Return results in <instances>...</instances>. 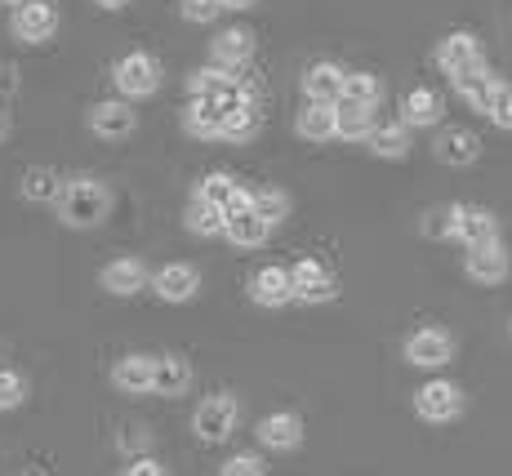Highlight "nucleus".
<instances>
[{
  "label": "nucleus",
  "instance_id": "1",
  "mask_svg": "<svg viewBox=\"0 0 512 476\" xmlns=\"http://www.w3.org/2000/svg\"><path fill=\"white\" fill-rule=\"evenodd\" d=\"M58 218L63 227H76V232H90L107 214H112V192H107L103 178H63V192H58Z\"/></svg>",
  "mask_w": 512,
  "mask_h": 476
},
{
  "label": "nucleus",
  "instance_id": "2",
  "mask_svg": "<svg viewBox=\"0 0 512 476\" xmlns=\"http://www.w3.org/2000/svg\"><path fill=\"white\" fill-rule=\"evenodd\" d=\"M112 81L121 89V98H152L161 89V63L152 54H125L121 63L112 67Z\"/></svg>",
  "mask_w": 512,
  "mask_h": 476
},
{
  "label": "nucleus",
  "instance_id": "3",
  "mask_svg": "<svg viewBox=\"0 0 512 476\" xmlns=\"http://www.w3.org/2000/svg\"><path fill=\"white\" fill-rule=\"evenodd\" d=\"M236 419H241V405H236V396L219 392V396H205V401H201V410H196L192 428H196V436H201V441L219 445V441H228V436L236 432Z\"/></svg>",
  "mask_w": 512,
  "mask_h": 476
},
{
  "label": "nucleus",
  "instance_id": "4",
  "mask_svg": "<svg viewBox=\"0 0 512 476\" xmlns=\"http://www.w3.org/2000/svg\"><path fill=\"white\" fill-rule=\"evenodd\" d=\"M290 294L299 303H330L339 294V276L321 259H299L290 267Z\"/></svg>",
  "mask_w": 512,
  "mask_h": 476
},
{
  "label": "nucleus",
  "instance_id": "5",
  "mask_svg": "<svg viewBox=\"0 0 512 476\" xmlns=\"http://www.w3.org/2000/svg\"><path fill=\"white\" fill-rule=\"evenodd\" d=\"M9 32L18 36L23 45H45L49 36L58 32V9L49 0H27L9 14Z\"/></svg>",
  "mask_w": 512,
  "mask_h": 476
},
{
  "label": "nucleus",
  "instance_id": "6",
  "mask_svg": "<svg viewBox=\"0 0 512 476\" xmlns=\"http://www.w3.org/2000/svg\"><path fill=\"white\" fill-rule=\"evenodd\" d=\"M415 410H419V419H428V423H450L464 414V392L446 379H432L415 392Z\"/></svg>",
  "mask_w": 512,
  "mask_h": 476
},
{
  "label": "nucleus",
  "instance_id": "7",
  "mask_svg": "<svg viewBox=\"0 0 512 476\" xmlns=\"http://www.w3.org/2000/svg\"><path fill=\"white\" fill-rule=\"evenodd\" d=\"M450 236L464 241L468 250L472 245H486V241H499V218L481 205H450Z\"/></svg>",
  "mask_w": 512,
  "mask_h": 476
},
{
  "label": "nucleus",
  "instance_id": "8",
  "mask_svg": "<svg viewBox=\"0 0 512 476\" xmlns=\"http://www.w3.org/2000/svg\"><path fill=\"white\" fill-rule=\"evenodd\" d=\"M192 201H205V205H214V210H223V214H236V210H250V187H241L232 174L214 170V174H205L201 183H196Z\"/></svg>",
  "mask_w": 512,
  "mask_h": 476
},
{
  "label": "nucleus",
  "instance_id": "9",
  "mask_svg": "<svg viewBox=\"0 0 512 476\" xmlns=\"http://www.w3.org/2000/svg\"><path fill=\"white\" fill-rule=\"evenodd\" d=\"M450 356H455V339L446 330H437V325H423V330H415L406 339V361L419 365V370H437Z\"/></svg>",
  "mask_w": 512,
  "mask_h": 476
},
{
  "label": "nucleus",
  "instance_id": "10",
  "mask_svg": "<svg viewBox=\"0 0 512 476\" xmlns=\"http://www.w3.org/2000/svg\"><path fill=\"white\" fill-rule=\"evenodd\" d=\"M90 130L98 138H107V143H116V138H130L134 125H139V116H134V107L125 103V98H107V103H94L90 107Z\"/></svg>",
  "mask_w": 512,
  "mask_h": 476
},
{
  "label": "nucleus",
  "instance_id": "11",
  "mask_svg": "<svg viewBox=\"0 0 512 476\" xmlns=\"http://www.w3.org/2000/svg\"><path fill=\"white\" fill-rule=\"evenodd\" d=\"M437 67L450 76H464L472 67H486V54H481V45L472 32H450L446 41L437 45Z\"/></svg>",
  "mask_w": 512,
  "mask_h": 476
},
{
  "label": "nucleus",
  "instance_id": "12",
  "mask_svg": "<svg viewBox=\"0 0 512 476\" xmlns=\"http://www.w3.org/2000/svg\"><path fill=\"white\" fill-rule=\"evenodd\" d=\"M98 281H103V290H107V294H116V299H130V294L147 290L152 272H147V263H143V259L125 254V259H112V263H107Z\"/></svg>",
  "mask_w": 512,
  "mask_h": 476
},
{
  "label": "nucleus",
  "instance_id": "13",
  "mask_svg": "<svg viewBox=\"0 0 512 476\" xmlns=\"http://www.w3.org/2000/svg\"><path fill=\"white\" fill-rule=\"evenodd\" d=\"M152 290H156V299H165V303H187L201 290V272H196L192 263H165L161 272L152 276Z\"/></svg>",
  "mask_w": 512,
  "mask_h": 476
},
{
  "label": "nucleus",
  "instance_id": "14",
  "mask_svg": "<svg viewBox=\"0 0 512 476\" xmlns=\"http://www.w3.org/2000/svg\"><path fill=\"white\" fill-rule=\"evenodd\" d=\"M464 267H468V276H472L477 285H499V281L508 276L512 259H508L504 241H486V245H472L468 259H464Z\"/></svg>",
  "mask_w": 512,
  "mask_h": 476
},
{
  "label": "nucleus",
  "instance_id": "15",
  "mask_svg": "<svg viewBox=\"0 0 512 476\" xmlns=\"http://www.w3.org/2000/svg\"><path fill=\"white\" fill-rule=\"evenodd\" d=\"M250 299L259 303V307H285V303H294V294H290V267H281V263L259 267V272L250 276Z\"/></svg>",
  "mask_w": 512,
  "mask_h": 476
},
{
  "label": "nucleus",
  "instance_id": "16",
  "mask_svg": "<svg viewBox=\"0 0 512 476\" xmlns=\"http://www.w3.org/2000/svg\"><path fill=\"white\" fill-rule=\"evenodd\" d=\"M339 89H343V67L321 58V63L303 67V94L308 103H339Z\"/></svg>",
  "mask_w": 512,
  "mask_h": 476
},
{
  "label": "nucleus",
  "instance_id": "17",
  "mask_svg": "<svg viewBox=\"0 0 512 476\" xmlns=\"http://www.w3.org/2000/svg\"><path fill=\"white\" fill-rule=\"evenodd\" d=\"M441 112H446V98L437 94V89H428V85H419V89H410L406 98H401V125H415V130H423V125H437L441 121Z\"/></svg>",
  "mask_w": 512,
  "mask_h": 476
},
{
  "label": "nucleus",
  "instance_id": "18",
  "mask_svg": "<svg viewBox=\"0 0 512 476\" xmlns=\"http://www.w3.org/2000/svg\"><path fill=\"white\" fill-rule=\"evenodd\" d=\"M432 152H437L441 165H477L481 156V138L472 130H459V125H450L446 134L432 143Z\"/></svg>",
  "mask_w": 512,
  "mask_h": 476
},
{
  "label": "nucleus",
  "instance_id": "19",
  "mask_svg": "<svg viewBox=\"0 0 512 476\" xmlns=\"http://www.w3.org/2000/svg\"><path fill=\"white\" fill-rule=\"evenodd\" d=\"M112 383H116V392H125V396L152 392V356H143V352L121 356V361L112 365Z\"/></svg>",
  "mask_w": 512,
  "mask_h": 476
},
{
  "label": "nucleus",
  "instance_id": "20",
  "mask_svg": "<svg viewBox=\"0 0 512 476\" xmlns=\"http://www.w3.org/2000/svg\"><path fill=\"white\" fill-rule=\"evenodd\" d=\"M192 388V365L183 356H152V392L156 396H183Z\"/></svg>",
  "mask_w": 512,
  "mask_h": 476
},
{
  "label": "nucleus",
  "instance_id": "21",
  "mask_svg": "<svg viewBox=\"0 0 512 476\" xmlns=\"http://www.w3.org/2000/svg\"><path fill=\"white\" fill-rule=\"evenodd\" d=\"M210 54L219 67H245L254 58V32H245V27H228V32H219L210 41Z\"/></svg>",
  "mask_w": 512,
  "mask_h": 476
},
{
  "label": "nucleus",
  "instance_id": "22",
  "mask_svg": "<svg viewBox=\"0 0 512 476\" xmlns=\"http://www.w3.org/2000/svg\"><path fill=\"white\" fill-rule=\"evenodd\" d=\"M223 236H228L232 245H241V250H259V245L272 236V227L254 210H236V214L223 218Z\"/></svg>",
  "mask_w": 512,
  "mask_h": 476
},
{
  "label": "nucleus",
  "instance_id": "23",
  "mask_svg": "<svg viewBox=\"0 0 512 476\" xmlns=\"http://www.w3.org/2000/svg\"><path fill=\"white\" fill-rule=\"evenodd\" d=\"M259 441L268 445V450H294V445L303 441V419L299 414H268V419L259 423Z\"/></svg>",
  "mask_w": 512,
  "mask_h": 476
},
{
  "label": "nucleus",
  "instance_id": "24",
  "mask_svg": "<svg viewBox=\"0 0 512 476\" xmlns=\"http://www.w3.org/2000/svg\"><path fill=\"white\" fill-rule=\"evenodd\" d=\"M18 192L32 205H54L58 192H63V178H58V170H49V165H32V170H23V178H18Z\"/></svg>",
  "mask_w": 512,
  "mask_h": 476
},
{
  "label": "nucleus",
  "instance_id": "25",
  "mask_svg": "<svg viewBox=\"0 0 512 476\" xmlns=\"http://www.w3.org/2000/svg\"><path fill=\"white\" fill-rule=\"evenodd\" d=\"M499 76L490 72V67H472V72H464V76H455V89L464 94V103L468 107H477V112H486L490 107V98L499 94Z\"/></svg>",
  "mask_w": 512,
  "mask_h": 476
},
{
  "label": "nucleus",
  "instance_id": "26",
  "mask_svg": "<svg viewBox=\"0 0 512 476\" xmlns=\"http://www.w3.org/2000/svg\"><path fill=\"white\" fill-rule=\"evenodd\" d=\"M366 143H370V152L374 156H383V161H401V156L410 152V130L401 121H392V125H374V130L366 134Z\"/></svg>",
  "mask_w": 512,
  "mask_h": 476
},
{
  "label": "nucleus",
  "instance_id": "27",
  "mask_svg": "<svg viewBox=\"0 0 512 476\" xmlns=\"http://www.w3.org/2000/svg\"><path fill=\"white\" fill-rule=\"evenodd\" d=\"M383 98V81L374 72H343V89H339V103L352 107H379Z\"/></svg>",
  "mask_w": 512,
  "mask_h": 476
},
{
  "label": "nucleus",
  "instance_id": "28",
  "mask_svg": "<svg viewBox=\"0 0 512 476\" xmlns=\"http://www.w3.org/2000/svg\"><path fill=\"white\" fill-rule=\"evenodd\" d=\"M294 130H299L303 138H312V143L334 138V103H308L299 112V121H294Z\"/></svg>",
  "mask_w": 512,
  "mask_h": 476
},
{
  "label": "nucleus",
  "instance_id": "29",
  "mask_svg": "<svg viewBox=\"0 0 512 476\" xmlns=\"http://www.w3.org/2000/svg\"><path fill=\"white\" fill-rule=\"evenodd\" d=\"M254 134H259V107L250 103H236L219 121V138H228V143H250Z\"/></svg>",
  "mask_w": 512,
  "mask_h": 476
},
{
  "label": "nucleus",
  "instance_id": "30",
  "mask_svg": "<svg viewBox=\"0 0 512 476\" xmlns=\"http://www.w3.org/2000/svg\"><path fill=\"white\" fill-rule=\"evenodd\" d=\"M290 192H281V187H254L250 192V210L263 218L268 227H277L281 218H290Z\"/></svg>",
  "mask_w": 512,
  "mask_h": 476
},
{
  "label": "nucleus",
  "instance_id": "31",
  "mask_svg": "<svg viewBox=\"0 0 512 476\" xmlns=\"http://www.w3.org/2000/svg\"><path fill=\"white\" fill-rule=\"evenodd\" d=\"M374 130V107L334 103V138H366Z\"/></svg>",
  "mask_w": 512,
  "mask_h": 476
},
{
  "label": "nucleus",
  "instance_id": "32",
  "mask_svg": "<svg viewBox=\"0 0 512 476\" xmlns=\"http://www.w3.org/2000/svg\"><path fill=\"white\" fill-rule=\"evenodd\" d=\"M219 121H223V112L214 103H187V112H183V130L192 134V138H219Z\"/></svg>",
  "mask_w": 512,
  "mask_h": 476
},
{
  "label": "nucleus",
  "instance_id": "33",
  "mask_svg": "<svg viewBox=\"0 0 512 476\" xmlns=\"http://www.w3.org/2000/svg\"><path fill=\"white\" fill-rule=\"evenodd\" d=\"M223 210H214V205H205V201H192L187 205V232H196V236H219L223 232Z\"/></svg>",
  "mask_w": 512,
  "mask_h": 476
},
{
  "label": "nucleus",
  "instance_id": "34",
  "mask_svg": "<svg viewBox=\"0 0 512 476\" xmlns=\"http://www.w3.org/2000/svg\"><path fill=\"white\" fill-rule=\"evenodd\" d=\"M27 396V379L18 370H5L0 365V410H18Z\"/></svg>",
  "mask_w": 512,
  "mask_h": 476
},
{
  "label": "nucleus",
  "instance_id": "35",
  "mask_svg": "<svg viewBox=\"0 0 512 476\" xmlns=\"http://www.w3.org/2000/svg\"><path fill=\"white\" fill-rule=\"evenodd\" d=\"M219 476H268V468H263L259 454H232L219 468Z\"/></svg>",
  "mask_w": 512,
  "mask_h": 476
},
{
  "label": "nucleus",
  "instance_id": "36",
  "mask_svg": "<svg viewBox=\"0 0 512 476\" xmlns=\"http://www.w3.org/2000/svg\"><path fill=\"white\" fill-rule=\"evenodd\" d=\"M486 116L499 125V130H512V85H499V94L490 98Z\"/></svg>",
  "mask_w": 512,
  "mask_h": 476
},
{
  "label": "nucleus",
  "instance_id": "37",
  "mask_svg": "<svg viewBox=\"0 0 512 476\" xmlns=\"http://www.w3.org/2000/svg\"><path fill=\"white\" fill-rule=\"evenodd\" d=\"M223 14L219 0H183V18L187 23H214Z\"/></svg>",
  "mask_w": 512,
  "mask_h": 476
},
{
  "label": "nucleus",
  "instance_id": "38",
  "mask_svg": "<svg viewBox=\"0 0 512 476\" xmlns=\"http://www.w3.org/2000/svg\"><path fill=\"white\" fill-rule=\"evenodd\" d=\"M423 232H428V236H450V205L428 210V218H423Z\"/></svg>",
  "mask_w": 512,
  "mask_h": 476
},
{
  "label": "nucleus",
  "instance_id": "39",
  "mask_svg": "<svg viewBox=\"0 0 512 476\" xmlns=\"http://www.w3.org/2000/svg\"><path fill=\"white\" fill-rule=\"evenodd\" d=\"M121 476H170V472H165V463H156L152 454H143V459H130V468Z\"/></svg>",
  "mask_w": 512,
  "mask_h": 476
},
{
  "label": "nucleus",
  "instance_id": "40",
  "mask_svg": "<svg viewBox=\"0 0 512 476\" xmlns=\"http://www.w3.org/2000/svg\"><path fill=\"white\" fill-rule=\"evenodd\" d=\"M121 450H125V454L147 450V432H143V428H125V432H121Z\"/></svg>",
  "mask_w": 512,
  "mask_h": 476
},
{
  "label": "nucleus",
  "instance_id": "41",
  "mask_svg": "<svg viewBox=\"0 0 512 476\" xmlns=\"http://www.w3.org/2000/svg\"><path fill=\"white\" fill-rule=\"evenodd\" d=\"M219 5H223V9H254L259 0H219Z\"/></svg>",
  "mask_w": 512,
  "mask_h": 476
},
{
  "label": "nucleus",
  "instance_id": "42",
  "mask_svg": "<svg viewBox=\"0 0 512 476\" xmlns=\"http://www.w3.org/2000/svg\"><path fill=\"white\" fill-rule=\"evenodd\" d=\"M94 5H98V9H125L130 0H94Z\"/></svg>",
  "mask_w": 512,
  "mask_h": 476
},
{
  "label": "nucleus",
  "instance_id": "43",
  "mask_svg": "<svg viewBox=\"0 0 512 476\" xmlns=\"http://www.w3.org/2000/svg\"><path fill=\"white\" fill-rule=\"evenodd\" d=\"M5 134H9V116L0 112V143H5Z\"/></svg>",
  "mask_w": 512,
  "mask_h": 476
},
{
  "label": "nucleus",
  "instance_id": "44",
  "mask_svg": "<svg viewBox=\"0 0 512 476\" xmlns=\"http://www.w3.org/2000/svg\"><path fill=\"white\" fill-rule=\"evenodd\" d=\"M0 5H9V9H18V5H27V0H0Z\"/></svg>",
  "mask_w": 512,
  "mask_h": 476
},
{
  "label": "nucleus",
  "instance_id": "45",
  "mask_svg": "<svg viewBox=\"0 0 512 476\" xmlns=\"http://www.w3.org/2000/svg\"><path fill=\"white\" fill-rule=\"evenodd\" d=\"M23 476H41V472H23Z\"/></svg>",
  "mask_w": 512,
  "mask_h": 476
}]
</instances>
